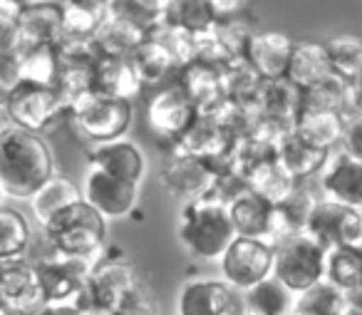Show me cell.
Masks as SVG:
<instances>
[{"instance_id": "6da1fadb", "label": "cell", "mask_w": 362, "mask_h": 315, "mask_svg": "<svg viewBox=\"0 0 362 315\" xmlns=\"http://www.w3.org/2000/svg\"><path fill=\"white\" fill-rule=\"evenodd\" d=\"M55 174V159L42 134L23 127L0 130V186L6 196L28 199Z\"/></svg>"}, {"instance_id": "7a4b0ae2", "label": "cell", "mask_w": 362, "mask_h": 315, "mask_svg": "<svg viewBox=\"0 0 362 315\" xmlns=\"http://www.w3.org/2000/svg\"><path fill=\"white\" fill-rule=\"evenodd\" d=\"M176 236L194 258L218 260L238 234L228 204L214 196H202L184 201Z\"/></svg>"}, {"instance_id": "3957f363", "label": "cell", "mask_w": 362, "mask_h": 315, "mask_svg": "<svg viewBox=\"0 0 362 315\" xmlns=\"http://www.w3.org/2000/svg\"><path fill=\"white\" fill-rule=\"evenodd\" d=\"M42 231L57 253L97 258L107 239V219L92 204L80 199L47 219Z\"/></svg>"}, {"instance_id": "277c9868", "label": "cell", "mask_w": 362, "mask_h": 315, "mask_svg": "<svg viewBox=\"0 0 362 315\" xmlns=\"http://www.w3.org/2000/svg\"><path fill=\"white\" fill-rule=\"evenodd\" d=\"M327 248L308 231L281 236L273 244V273L286 288L300 293L315 280L325 278Z\"/></svg>"}, {"instance_id": "5b68a950", "label": "cell", "mask_w": 362, "mask_h": 315, "mask_svg": "<svg viewBox=\"0 0 362 315\" xmlns=\"http://www.w3.org/2000/svg\"><path fill=\"white\" fill-rule=\"evenodd\" d=\"M67 115L75 120L77 130L90 142H110L127 134L132 125V105L122 97H110L92 90L75 97L67 105Z\"/></svg>"}, {"instance_id": "8992f818", "label": "cell", "mask_w": 362, "mask_h": 315, "mask_svg": "<svg viewBox=\"0 0 362 315\" xmlns=\"http://www.w3.org/2000/svg\"><path fill=\"white\" fill-rule=\"evenodd\" d=\"M139 273L132 263L122 258L95 260L85 288L77 293L75 303L80 313H105L117 315L124 295L139 283Z\"/></svg>"}, {"instance_id": "52a82bcc", "label": "cell", "mask_w": 362, "mask_h": 315, "mask_svg": "<svg viewBox=\"0 0 362 315\" xmlns=\"http://www.w3.org/2000/svg\"><path fill=\"white\" fill-rule=\"evenodd\" d=\"M3 112L11 120V125L45 134L62 120V115H67V100L57 90V85L23 80L11 92Z\"/></svg>"}, {"instance_id": "ba28073f", "label": "cell", "mask_w": 362, "mask_h": 315, "mask_svg": "<svg viewBox=\"0 0 362 315\" xmlns=\"http://www.w3.org/2000/svg\"><path fill=\"white\" fill-rule=\"evenodd\" d=\"M218 263H221L223 280H228L233 288L243 293L273 273V244L253 236H236L231 246L223 251Z\"/></svg>"}, {"instance_id": "9c48e42d", "label": "cell", "mask_w": 362, "mask_h": 315, "mask_svg": "<svg viewBox=\"0 0 362 315\" xmlns=\"http://www.w3.org/2000/svg\"><path fill=\"white\" fill-rule=\"evenodd\" d=\"M197 117V105L189 100L187 92L181 90L179 80L161 85L146 102V122H149L151 132L166 142L179 144L181 137L192 130Z\"/></svg>"}, {"instance_id": "30bf717a", "label": "cell", "mask_w": 362, "mask_h": 315, "mask_svg": "<svg viewBox=\"0 0 362 315\" xmlns=\"http://www.w3.org/2000/svg\"><path fill=\"white\" fill-rule=\"evenodd\" d=\"M95 260L97 258L67 256V253H57V251L52 256H47V258L37 260L35 270H37V278H40V288H42L45 303L75 300L77 293L85 288Z\"/></svg>"}, {"instance_id": "8fae6325", "label": "cell", "mask_w": 362, "mask_h": 315, "mask_svg": "<svg viewBox=\"0 0 362 315\" xmlns=\"http://www.w3.org/2000/svg\"><path fill=\"white\" fill-rule=\"evenodd\" d=\"M159 181L174 199L192 201L211 194L216 171L209 166V161L204 156L179 147L176 154H171L166 159V164L161 166Z\"/></svg>"}, {"instance_id": "7c38bea8", "label": "cell", "mask_w": 362, "mask_h": 315, "mask_svg": "<svg viewBox=\"0 0 362 315\" xmlns=\"http://www.w3.org/2000/svg\"><path fill=\"white\" fill-rule=\"evenodd\" d=\"M82 199L95 206L107 221H117L134 211L139 201V184L90 166L82 181Z\"/></svg>"}, {"instance_id": "4fadbf2b", "label": "cell", "mask_w": 362, "mask_h": 315, "mask_svg": "<svg viewBox=\"0 0 362 315\" xmlns=\"http://www.w3.org/2000/svg\"><path fill=\"white\" fill-rule=\"evenodd\" d=\"M176 310L181 315H243L246 305L243 293L228 280L202 278L181 288Z\"/></svg>"}, {"instance_id": "5bb4252c", "label": "cell", "mask_w": 362, "mask_h": 315, "mask_svg": "<svg viewBox=\"0 0 362 315\" xmlns=\"http://www.w3.org/2000/svg\"><path fill=\"white\" fill-rule=\"evenodd\" d=\"M57 50H60V70L55 85L70 105L75 97L95 90L100 52L92 40H62Z\"/></svg>"}, {"instance_id": "9a60e30c", "label": "cell", "mask_w": 362, "mask_h": 315, "mask_svg": "<svg viewBox=\"0 0 362 315\" xmlns=\"http://www.w3.org/2000/svg\"><path fill=\"white\" fill-rule=\"evenodd\" d=\"M0 303L6 313H30L42 308L45 298L35 263H25L21 258L0 260Z\"/></svg>"}, {"instance_id": "2e32d148", "label": "cell", "mask_w": 362, "mask_h": 315, "mask_svg": "<svg viewBox=\"0 0 362 315\" xmlns=\"http://www.w3.org/2000/svg\"><path fill=\"white\" fill-rule=\"evenodd\" d=\"M320 191L325 199L362 209V159L342 149L327 156L320 171Z\"/></svg>"}, {"instance_id": "e0dca14e", "label": "cell", "mask_w": 362, "mask_h": 315, "mask_svg": "<svg viewBox=\"0 0 362 315\" xmlns=\"http://www.w3.org/2000/svg\"><path fill=\"white\" fill-rule=\"evenodd\" d=\"M258 120L263 125L273 127L281 134L296 127L298 112H300V90L286 80V77H276V80H263L261 92H258Z\"/></svg>"}, {"instance_id": "ac0fdd59", "label": "cell", "mask_w": 362, "mask_h": 315, "mask_svg": "<svg viewBox=\"0 0 362 315\" xmlns=\"http://www.w3.org/2000/svg\"><path fill=\"white\" fill-rule=\"evenodd\" d=\"M296 42L278 30H266V33H251L243 45V60L263 77V80H276V77L286 75L288 60Z\"/></svg>"}, {"instance_id": "d6986e66", "label": "cell", "mask_w": 362, "mask_h": 315, "mask_svg": "<svg viewBox=\"0 0 362 315\" xmlns=\"http://www.w3.org/2000/svg\"><path fill=\"white\" fill-rule=\"evenodd\" d=\"M228 211L238 236H253L276 244V206L268 199L246 186L228 201Z\"/></svg>"}, {"instance_id": "ffe728a7", "label": "cell", "mask_w": 362, "mask_h": 315, "mask_svg": "<svg viewBox=\"0 0 362 315\" xmlns=\"http://www.w3.org/2000/svg\"><path fill=\"white\" fill-rule=\"evenodd\" d=\"M18 40L25 45H60L62 30V8L60 3H37L25 6L18 16Z\"/></svg>"}, {"instance_id": "44dd1931", "label": "cell", "mask_w": 362, "mask_h": 315, "mask_svg": "<svg viewBox=\"0 0 362 315\" xmlns=\"http://www.w3.org/2000/svg\"><path fill=\"white\" fill-rule=\"evenodd\" d=\"M176 80H179L181 90L189 95V100L197 105L199 112H216L218 107L226 105L218 67L192 60L176 70Z\"/></svg>"}, {"instance_id": "7402d4cb", "label": "cell", "mask_w": 362, "mask_h": 315, "mask_svg": "<svg viewBox=\"0 0 362 315\" xmlns=\"http://www.w3.org/2000/svg\"><path fill=\"white\" fill-rule=\"evenodd\" d=\"M90 166H97V169L119 176V179L141 184L146 171V159L139 147L132 144V142H124L119 137V139L100 142L90 151Z\"/></svg>"}, {"instance_id": "603a6c76", "label": "cell", "mask_w": 362, "mask_h": 315, "mask_svg": "<svg viewBox=\"0 0 362 315\" xmlns=\"http://www.w3.org/2000/svg\"><path fill=\"white\" fill-rule=\"evenodd\" d=\"M330 75H335V70H332L325 42L303 40L293 45L291 60H288L286 75H283L291 85H296L298 90H305V87L327 80Z\"/></svg>"}, {"instance_id": "cb8c5ba5", "label": "cell", "mask_w": 362, "mask_h": 315, "mask_svg": "<svg viewBox=\"0 0 362 315\" xmlns=\"http://www.w3.org/2000/svg\"><path fill=\"white\" fill-rule=\"evenodd\" d=\"M330 149H322V147L310 144L308 139H303L296 132H288L281 139V149H278V159L288 169V174L296 181L313 179L315 174H320L322 166H325Z\"/></svg>"}, {"instance_id": "d4e9b609", "label": "cell", "mask_w": 362, "mask_h": 315, "mask_svg": "<svg viewBox=\"0 0 362 315\" xmlns=\"http://www.w3.org/2000/svg\"><path fill=\"white\" fill-rule=\"evenodd\" d=\"M144 40H146L144 25H139L134 21H127L122 16H112V13H107L100 30L92 38L100 55H119V57H129Z\"/></svg>"}, {"instance_id": "484cf974", "label": "cell", "mask_w": 362, "mask_h": 315, "mask_svg": "<svg viewBox=\"0 0 362 315\" xmlns=\"http://www.w3.org/2000/svg\"><path fill=\"white\" fill-rule=\"evenodd\" d=\"M95 90L110 97L132 100L141 92V80L136 75L129 57L119 55H100L95 75Z\"/></svg>"}, {"instance_id": "4316f807", "label": "cell", "mask_w": 362, "mask_h": 315, "mask_svg": "<svg viewBox=\"0 0 362 315\" xmlns=\"http://www.w3.org/2000/svg\"><path fill=\"white\" fill-rule=\"evenodd\" d=\"M293 132L308 139L310 144L332 151L342 139L345 117H342V112L335 110H300Z\"/></svg>"}, {"instance_id": "83f0119b", "label": "cell", "mask_w": 362, "mask_h": 315, "mask_svg": "<svg viewBox=\"0 0 362 315\" xmlns=\"http://www.w3.org/2000/svg\"><path fill=\"white\" fill-rule=\"evenodd\" d=\"M243 179H246L248 189L256 191V194L263 196V199H268L271 204H278V201L298 184V181L288 174V169L281 164L278 156L243 166Z\"/></svg>"}, {"instance_id": "f1b7e54d", "label": "cell", "mask_w": 362, "mask_h": 315, "mask_svg": "<svg viewBox=\"0 0 362 315\" xmlns=\"http://www.w3.org/2000/svg\"><path fill=\"white\" fill-rule=\"evenodd\" d=\"M315 204L317 196L308 186H303V181H298L278 204H273L276 206V241L281 236L305 231L308 219H310Z\"/></svg>"}, {"instance_id": "f546056e", "label": "cell", "mask_w": 362, "mask_h": 315, "mask_svg": "<svg viewBox=\"0 0 362 315\" xmlns=\"http://www.w3.org/2000/svg\"><path fill=\"white\" fill-rule=\"evenodd\" d=\"M80 199H82V186L77 184V181H72L70 176L52 174L50 179L30 196V206H33L35 219L40 221V226H42L60 209H65V206L75 204V201H80Z\"/></svg>"}, {"instance_id": "4dcf8cb0", "label": "cell", "mask_w": 362, "mask_h": 315, "mask_svg": "<svg viewBox=\"0 0 362 315\" xmlns=\"http://www.w3.org/2000/svg\"><path fill=\"white\" fill-rule=\"evenodd\" d=\"M293 300H296V293L286 288L276 275H268L248 290H243V305H246V313L251 315L293 313Z\"/></svg>"}, {"instance_id": "1f68e13d", "label": "cell", "mask_w": 362, "mask_h": 315, "mask_svg": "<svg viewBox=\"0 0 362 315\" xmlns=\"http://www.w3.org/2000/svg\"><path fill=\"white\" fill-rule=\"evenodd\" d=\"M263 77L248 65L243 57H236L233 62H228L221 70V87L226 102L238 107H253L258 110V92H261Z\"/></svg>"}, {"instance_id": "d6a6232c", "label": "cell", "mask_w": 362, "mask_h": 315, "mask_svg": "<svg viewBox=\"0 0 362 315\" xmlns=\"http://www.w3.org/2000/svg\"><path fill=\"white\" fill-rule=\"evenodd\" d=\"M352 206H342L332 199H317L315 209H313L310 219H308L305 231L315 241H320L325 248H335L342 246V231H345V221Z\"/></svg>"}, {"instance_id": "836d02e7", "label": "cell", "mask_w": 362, "mask_h": 315, "mask_svg": "<svg viewBox=\"0 0 362 315\" xmlns=\"http://www.w3.org/2000/svg\"><path fill=\"white\" fill-rule=\"evenodd\" d=\"M345 290H340L327 278L315 280L305 290L296 293L293 300V313L300 315H345Z\"/></svg>"}, {"instance_id": "e575fe53", "label": "cell", "mask_w": 362, "mask_h": 315, "mask_svg": "<svg viewBox=\"0 0 362 315\" xmlns=\"http://www.w3.org/2000/svg\"><path fill=\"white\" fill-rule=\"evenodd\" d=\"M129 60H132V65H134L136 75H139L141 87L144 85L159 87L171 72L179 70V67L174 65V60H171L169 52H166L156 40H151L149 35H146V40L132 52Z\"/></svg>"}, {"instance_id": "d590c367", "label": "cell", "mask_w": 362, "mask_h": 315, "mask_svg": "<svg viewBox=\"0 0 362 315\" xmlns=\"http://www.w3.org/2000/svg\"><path fill=\"white\" fill-rule=\"evenodd\" d=\"M218 13L211 0H171L164 21L189 33H206L218 23Z\"/></svg>"}, {"instance_id": "8d00e7d4", "label": "cell", "mask_w": 362, "mask_h": 315, "mask_svg": "<svg viewBox=\"0 0 362 315\" xmlns=\"http://www.w3.org/2000/svg\"><path fill=\"white\" fill-rule=\"evenodd\" d=\"M62 8V40H92L100 30L102 21L107 18V8L87 6V3H72V0H60Z\"/></svg>"}, {"instance_id": "74e56055", "label": "cell", "mask_w": 362, "mask_h": 315, "mask_svg": "<svg viewBox=\"0 0 362 315\" xmlns=\"http://www.w3.org/2000/svg\"><path fill=\"white\" fill-rule=\"evenodd\" d=\"M33 239L28 219L18 209L0 206V260L23 258Z\"/></svg>"}, {"instance_id": "f35d334b", "label": "cell", "mask_w": 362, "mask_h": 315, "mask_svg": "<svg viewBox=\"0 0 362 315\" xmlns=\"http://www.w3.org/2000/svg\"><path fill=\"white\" fill-rule=\"evenodd\" d=\"M325 278L335 283L340 290H352L362 283V253L350 246H335L327 248L325 258Z\"/></svg>"}, {"instance_id": "ab89813d", "label": "cell", "mask_w": 362, "mask_h": 315, "mask_svg": "<svg viewBox=\"0 0 362 315\" xmlns=\"http://www.w3.org/2000/svg\"><path fill=\"white\" fill-rule=\"evenodd\" d=\"M23 65V80L55 85L60 70V50L57 45H25L18 47Z\"/></svg>"}, {"instance_id": "60d3db41", "label": "cell", "mask_w": 362, "mask_h": 315, "mask_svg": "<svg viewBox=\"0 0 362 315\" xmlns=\"http://www.w3.org/2000/svg\"><path fill=\"white\" fill-rule=\"evenodd\" d=\"M146 35H149L151 40H156L169 52L176 67H184L187 62L194 60V52H197V33H189L179 25L159 21L156 25H151L149 30H146Z\"/></svg>"}, {"instance_id": "b9f144b4", "label": "cell", "mask_w": 362, "mask_h": 315, "mask_svg": "<svg viewBox=\"0 0 362 315\" xmlns=\"http://www.w3.org/2000/svg\"><path fill=\"white\" fill-rule=\"evenodd\" d=\"M350 82L340 75H330L327 80L300 90V110H335L342 112Z\"/></svg>"}, {"instance_id": "7bdbcfd3", "label": "cell", "mask_w": 362, "mask_h": 315, "mask_svg": "<svg viewBox=\"0 0 362 315\" xmlns=\"http://www.w3.org/2000/svg\"><path fill=\"white\" fill-rule=\"evenodd\" d=\"M325 47H327V55H330L335 75L352 82V77H355L357 67H360V60H362V38L335 35L325 42Z\"/></svg>"}, {"instance_id": "ee69618b", "label": "cell", "mask_w": 362, "mask_h": 315, "mask_svg": "<svg viewBox=\"0 0 362 315\" xmlns=\"http://www.w3.org/2000/svg\"><path fill=\"white\" fill-rule=\"evenodd\" d=\"M171 0H112L107 13L112 16H122L127 21H134L149 30L159 21H164L166 8Z\"/></svg>"}, {"instance_id": "f6af8a7d", "label": "cell", "mask_w": 362, "mask_h": 315, "mask_svg": "<svg viewBox=\"0 0 362 315\" xmlns=\"http://www.w3.org/2000/svg\"><path fill=\"white\" fill-rule=\"evenodd\" d=\"M23 82V65H21V52L8 50L0 52V110L6 107L11 92Z\"/></svg>"}, {"instance_id": "bcb514c9", "label": "cell", "mask_w": 362, "mask_h": 315, "mask_svg": "<svg viewBox=\"0 0 362 315\" xmlns=\"http://www.w3.org/2000/svg\"><path fill=\"white\" fill-rule=\"evenodd\" d=\"M119 313L122 315H151V313H159V305L154 300V293L149 290V285L144 280L134 285L129 293L124 295L119 305Z\"/></svg>"}, {"instance_id": "7dc6e473", "label": "cell", "mask_w": 362, "mask_h": 315, "mask_svg": "<svg viewBox=\"0 0 362 315\" xmlns=\"http://www.w3.org/2000/svg\"><path fill=\"white\" fill-rule=\"evenodd\" d=\"M340 149L357 156V159H362V117L345 120V132H342Z\"/></svg>"}, {"instance_id": "c3c4849f", "label": "cell", "mask_w": 362, "mask_h": 315, "mask_svg": "<svg viewBox=\"0 0 362 315\" xmlns=\"http://www.w3.org/2000/svg\"><path fill=\"white\" fill-rule=\"evenodd\" d=\"M211 3H214V8H216V13L221 18L236 16V13L246 6V0H211Z\"/></svg>"}, {"instance_id": "681fc988", "label": "cell", "mask_w": 362, "mask_h": 315, "mask_svg": "<svg viewBox=\"0 0 362 315\" xmlns=\"http://www.w3.org/2000/svg\"><path fill=\"white\" fill-rule=\"evenodd\" d=\"M345 298H347L345 315H347V313H360V315H362V283L357 285V288L347 290Z\"/></svg>"}, {"instance_id": "f907efd6", "label": "cell", "mask_w": 362, "mask_h": 315, "mask_svg": "<svg viewBox=\"0 0 362 315\" xmlns=\"http://www.w3.org/2000/svg\"><path fill=\"white\" fill-rule=\"evenodd\" d=\"M60 3V0H57ZM72 3H87V6H97V8H110L112 0H72Z\"/></svg>"}, {"instance_id": "816d5d0a", "label": "cell", "mask_w": 362, "mask_h": 315, "mask_svg": "<svg viewBox=\"0 0 362 315\" xmlns=\"http://www.w3.org/2000/svg\"><path fill=\"white\" fill-rule=\"evenodd\" d=\"M352 85H355V87H360V90H362V60H360V67H357L355 77H352Z\"/></svg>"}, {"instance_id": "f5cc1de1", "label": "cell", "mask_w": 362, "mask_h": 315, "mask_svg": "<svg viewBox=\"0 0 362 315\" xmlns=\"http://www.w3.org/2000/svg\"><path fill=\"white\" fill-rule=\"evenodd\" d=\"M25 6H37V3H57V0H23Z\"/></svg>"}, {"instance_id": "db71d44e", "label": "cell", "mask_w": 362, "mask_h": 315, "mask_svg": "<svg viewBox=\"0 0 362 315\" xmlns=\"http://www.w3.org/2000/svg\"><path fill=\"white\" fill-rule=\"evenodd\" d=\"M3 199H6V191H3V186H0V206H3Z\"/></svg>"}, {"instance_id": "11a10c76", "label": "cell", "mask_w": 362, "mask_h": 315, "mask_svg": "<svg viewBox=\"0 0 362 315\" xmlns=\"http://www.w3.org/2000/svg\"><path fill=\"white\" fill-rule=\"evenodd\" d=\"M13 3H18V6H23V8H25V3H23V0H13Z\"/></svg>"}, {"instance_id": "9f6ffc18", "label": "cell", "mask_w": 362, "mask_h": 315, "mask_svg": "<svg viewBox=\"0 0 362 315\" xmlns=\"http://www.w3.org/2000/svg\"><path fill=\"white\" fill-rule=\"evenodd\" d=\"M3 313H6V308H3V303H0V315H3Z\"/></svg>"}]
</instances>
